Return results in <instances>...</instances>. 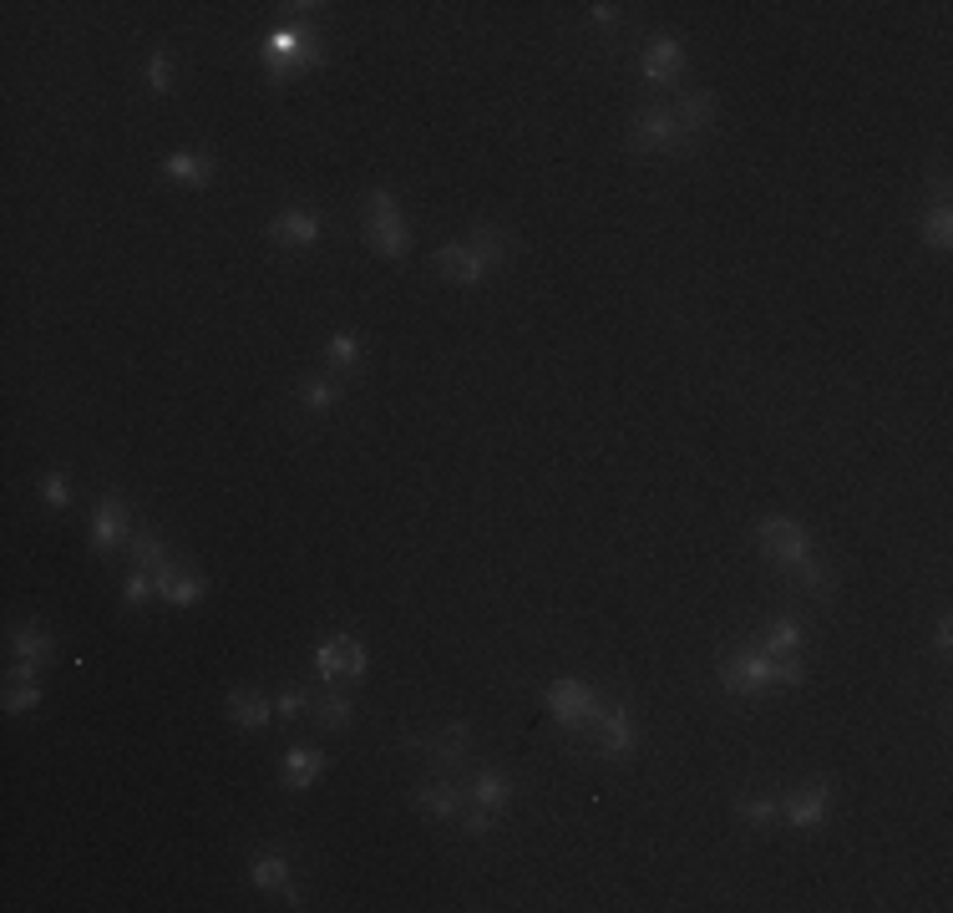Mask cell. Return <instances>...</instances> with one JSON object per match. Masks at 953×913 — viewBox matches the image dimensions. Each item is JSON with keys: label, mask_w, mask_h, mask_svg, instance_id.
I'll list each match as a JSON object with an SVG mask.
<instances>
[{"label": "cell", "mask_w": 953, "mask_h": 913, "mask_svg": "<svg viewBox=\"0 0 953 913\" xmlns=\"http://www.w3.org/2000/svg\"><path fill=\"white\" fill-rule=\"evenodd\" d=\"M801 680H807L801 660H776L756 639L736 645L720 660V690H730V696H761L766 685H801Z\"/></svg>", "instance_id": "cell-1"}, {"label": "cell", "mask_w": 953, "mask_h": 913, "mask_svg": "<svg viewBox=\"0 0 953 913\" xmlns=\"http://www.w3.org/2000/svg\"><path fill=\"white\" fill-rule=\"evenodd\" d=\"M264 66H269V82L285 86L295 76L315 72V66H325V47L310 37H299V31H289V25H279V31L264 37Z\"/></svg>", "instance_id": "cell-2"}, {"label": "cell", "mask_w": 953, "mask_h": 913, "mask_svg": "<svg viewBox=\"0 0 953 913\" xmlns=\"http://www.w3.org/2000/svg\"><path fill=\"white\" fill-rule=\"evenodd\" d=\"M594 751L604 761H629L634 757V746H639V736H634V726H629V706L624 700H608L604 706V716L594 721Z\"/></svg>", "instance_id": "cell-3"}, {"label": "cell", "mask_w": 953, "mask_h": 913, "mask_svg": "<svg viewBox=\"0 0 953 913\" xmlns=\"http://www.w3.org/2000/svg\"><path fill=\"white\" fill-rule=\"evenodd\" d=\"M549 710L559 716L563 726H573V731H594V721L604 716L598 696L588 690V685H578V680H559V685H549Z\"/></svg>", "instance_id": "cell-4"}, {"label": "cell", "mask_w": 953, "mask_h": 913, "mask_svg": "<svg viewBox=\"0 0 953 913\" xmlns=\"http://www.w3.org/2000/svg\"><path fill=\"white\" fill-rule=\"evenodd\" d=\"M756 543H761L766 553H771L781 568L801 564V558H811V533L801 529L797 517H766L761 529H756Z\"/></svg>", "instance_id": "cell-5"}, {"label": "cell", "mask_w": 953, "mask_h": 913, "mask_svg": "<svg viewBox=\"0 0 953 913\" xmlns=\"http://www.w3.org/2000/svg\"><path fill=\"white\" fill-rule=\"evenodd\" d=\"M685 143V133H679V122L669 107H644L634 112L629 122V147H639V153H675V147Z\"/></svg>", "instance_id": "cell-6"}, {"label": "cell", "mask_w": 953, "mask_h": 913, "mask_svg": "<svg viewBox=\"0 0 953 913\" xmlns=\"http://www.w3.org/2000/svg\"><path fill=\"white\" fill-rule=\"evenodd\" d=\"M467 736H472V726L467 721H452L447 731H437V736H411V751H421V757L431 761L437 771H457L462 767V757H467Z\"/></svg>", "instance_id": "cell-7"}, {"label": "cell", "mask_w": 953, "mask_h": 913, "mask_svg": "<svg viewBox=\"0 0 953 913\" xmlns=\"http://www.w3.org/2000/svg\"><path fill=\"white\" fill-rule=\"evenodd\" d=\"M315 670H320V680H335V675H350V680H360V675H366V645H360L356 635L325 639V645L315 649Z\"/></svg>", "instance_id": "cell-8"}, {"label": "cell", "mask_w": 953, "mask_h": 913, "mask_svg": "<svg viewBox=\"0 0 953 913\" xmlns=\"http://www.w3.org/2000/svg\"><path fill=\"white\" fill-rule=\"evenodd\" d=\"M127 538H132L127 533V503H122L117 493L102 497L96 513H92V553L96 558H107V553H117Z\"/></svg>", "instance_id": "cell-9"}, {"label": "cell", "mask_w": 953, "mask_h": 913, "mask_svg": "<svg viewBox=\"0 0 953 913\" xmlns=\"http://www.w3.org/2000/svg\"><path fill=\"white\" fill-rule=\"evenodd\" d=\"M781 812H787L791 828L817 832L827 822V812H832V787H827V781H811V787H801V792H791L787 802H781Z\"/></svg>", "instance_id": "cell-10"}, {"label": "cell", "mask_w": 953, "mask_h": 913, "mask_svg": "<svg viewBox=\"0 0 953 913\" xmlns=\"http://www.w3.org/2000/svg\"><path fill=\"white\" fill-rule=\"evenodd\" d=\"M320 234H325V218L315 214V208H285V214L269 224V239H275L279 249H310Z\"/></svg>", "instance_id": "cell-11"}, {"label": "cell", "mask_w": 953, "mask_h": 913, "mask_svg": "<svg viewBox=\"0 0 953 913\" xmlns=\"http://www.w3.org/2000/svg\"><path fill=\"white\" fill-rule=\"evenodd\" d=\"M411 807H417L421 818H437V822H452L457 812L467 807V787H457V781H421L417 792H411Z\"/></svg>", "instance_id": "cell-12"}, {"label": "cell", "mask_w": 953, "mask_h": 913, "mask_svg": "<svg viewBox=\"0 0 953 913\" xmlns=\"http://www.w3.org/2000/svg\"><path fill=\"white\" fill-rule=\"evenodd\" d=\"M153 584H157V599H167L173 609H188V604H198L203 599V574H193V568H178L173 558H167L163 568L153 574Z\"/></svg>", "instance_id": "cell-13"}, {"label": "cell", "mask_w": 953, "mask_h": 913, "mask_svg": "<svg viewBox=\"0 0 953 913\" xmlns=\"http://www.w3.org/2000/svg\"><path fill=\"white\" fill-rule=\"evenodd\" d=\"M51 635H41V629H11V655H16V670H11V680H37V670L41 665L51 660Z\"/></svg>", "instance_id": "cell-14"}, {"label": "cell", "mask_w": 953, "mask_h": 913, "mask_svg": "<svg viewBox=\"0 0 953 913\" xmlns=\"http://www.w3.org/2000/svg\"><path fill=\"white\" fill-rule=\"evenodd\" d=\"M437 269L452 279V285H482V279L492 275V265L472 249V244H447V249H437Z\"/></svg>", "instance_id": "cell-15"}, {"label": "cell", "mask_w": 953, "mask_h": 913, "mask_svg": "<svg viewBox=\"0 0 953 913\" xmlns=\"http://www.w3.org/2000/svg\"><path fill=\"white\" fill-rule=\"evenodd\" d=\"M679 72H685V47L675 37H655L644 47V82L649 86H669Z\"/></svg>", "instance_id": "cell-16"}, {"label": "cell", "mask_w": 953, "mask_h": 913, "mask_svg": "<svg viewBox=\"0 0 953 913\" xmlns=\"http://www.w3.org/2000/svg\"><path fill=\"white\" fill-rule=\"evenodd\" d=\"M756 645H761L766 655H776V660H797L801 649H807V629H801L797 614H781V619L766 625V635L756 639Z\"/></svg>", "instance_id": "cell-17"}, {"label": "cell", "mask_w": 953, "mask_h": 913, "mask_svg": "<svg viewBox=\"0 0 953 913\" xmlns=\"http://www.w3.org/2000/svg\"><path fill=\"white\" fill-rule=\"evenodd\" d=\"M163 173H167V183H178V188H208V183H214V157L183 147V153L163 157Z\"/></svg>", "instance_id": "cell-18"}, {"label": "cell", "mask_w": 953, "mask_h": 913, "mask_svg": "<svg viewBox=\"0 0 953 913\" xmlns=\"http://www.w3.org/2000/svg\"><path fill=\"white\" fill-rule=\"evenodd\" d=\"M228 721L244 726V731H264L275 721V700L264 690H228Z\"/></svg>", "instance_id": "cell-19"}, {"label": "cell", "mask_w": 953, "mask_h": 913, "mask_svg": "<svg viewBox=\"0 0 953 913\" xmlns=\"http://www.w3.org/2000/svg\"><path fill=\"white\" fill-rule=\"evenodd\" d=\"M467 802H472V807H488V812H502V807L513 802V781L502 777L498 767H482L472 781H467Z\"/></svg>", "instance_id": "cell-20"}, {"label": "cell", "mask_w": 953, "mask_h": 913, "mask_svg": "<svg viewBox=\"0 0 953 913\" xmlns=\"http://www.w3.org/2000/svg\"><path fill=\"white\" fill-rule=\"evenodd\" d=\"M679 122V133L685 137H700L710 133V122H715V96L710 92H679V107H669Z\"/></svg>", "instance_id": "cell-21"}, {"label": "cell", "mask_w": 953, "mask_h": 913, "mask_svg": "<svg viewBox=\"0 0 953 913\" xmlns=\"http://www.w3.org/2000/svg\"><path fill=\"white\" fill-rule=\"evenodd\" d=\"M366 244L381 259H401L406 249H411V234H406L401 218H366Z\"/></svg>", "instance_id": "cell-22"}, {"label": "cell", "mask_w": 953, "mask_h": 913, "mask_svg": "<svg viewBox=\"0 0 953 913\" xmlns=\"http://www.w3.org/2000/svg\"><path fill=\"white\" fill-rule=\"evenodd\" d=\"M325 771V751H315V746H295L285 757V792H305V787H315V777Z\"/></svg>", "instance_id": "cell-23"}, {"label": "cell", "mask_w": 953, "mask_h": 913, "mask_svg": "<svg viewBox=\"0 0 953 913\" xmlns=\"http://www.w3.org/2000/svg\"><path fill=\"white\" fill-rule=\"evenodd\" d=\"M467 244H472V249L482 254V259H488L492 269L508 265V259H513V249H518L513 234H508V228H498V224H476V228H472V239H467Z\"/></svg>", "instance_id": "cell-24"}, {"label": "cell", "mask_w": 953, "mask_h": 913, "mask_svg": "<svg viewBox=\"0 0 953 913\" xmlns=\"http://www.w3.org/2000/svg\"><path fill=\"white\" fill-rule=\"evenodd\" d=\"M360 356H366V346H360L356 330H335V336L325 340V361H330L335 376H350L360 366Z\"/></svg>", "instance_id": "cell-25"}, {"label": "cell", "mask_w": 953, "mask_h": 913, "mask_svg": "<svg viewBox=\"0 0 953 913\" xmlns=\"http://www.w3.org/2000/svg\"><path fill=\"white\" fill-rule=\"evenodd\" d=\"M299 407L310 411V417H325V411L340 407V386H335L330 376H305V381H299Z\"/></svg>", "instance_id": "cell-26"}, {"label": "cell", "mask_w": 953, "mask_h": 913, "mask_svg": "<svg viewBox=\"0 0 953 913\" xmlns=\"http://www.w3.org/2000/svg\"><path fill=\"white\" fill-rule=\"evenodd\" d=\"M249 878H254V889H264V893H285L289 889V868H285V853H254V863H249Z\"/></svg>", "instance_id": "cell-27"}, {"label": "cell", "mask_w": 953, "mask_h": 913, "mask_svg": "<svg viewBox=\"0 0 953 913\" xmlns=\"http://www.w3.org/2000/svg\"><path fill=\"white\" fill-rule=\"evenodd\" d=\"M918 228H923V244H929V249H949V239H953V208L939 198L929 214L918 218Z\"/></svg>", "instance_id": "cell-28"}, {"label": "cell", "mask_w": 953, "mask_h": 913, "mask_svg": "<svg viewBox=\"0 0 953 913\" xmlns=\"http://www.w3.org/2000/svg\"><path fill=\"white\" fill-rule=\"evenodd\" d=\"M132 564L137 568H147V574H157V568L167 564V548H163V538H157V533H132Z\"/></svg>", "instance_id": "cell-29"}, {"label": "cell", "mask_w": 953, "mask_h": 913, "mask_svg": "<svg viewBox=\"0 0 953 913\" xmlns=\"http://www.w3.org/2000/svg\"><path fill=\"white\" fill-rule=\"evenodd\" d=\"M776 818H781V802H776V797H746V802H740V822H746V828H776Z\"/></svg>", "instance_id": "cell-30"}, {"label": "cell", "mask_w": 953, "mask_h": 913, "mask_svg": "<svg viewBox=\"0 0 953 913\" xmlns=\"http://www.w3.org/2000/svg\"><path fill=\"white\" fill-rule=\"evenodd\" d=\"M315 721H320L325 731H346V726H350V700L335 696V690H330V696H320V700H315Z\"/></svg>", "instance_id": "cell-31"}, {"label": "cell", "mask_w": 953, "mask_h": 913, "mask_svg": "<svg viewBox=\"0 0 953 913\" xmlns=\"http://www.w3.org/2000/svg\"><path fill=\"white\" fill-rule=\"evenodd\" d=\"M153 594H157V584H153V574H147V568H132V574L122 578V604H127V609H143Z\"/></svg>", "instance_id": "cell-32"}, {"label": "cell", "mask_w": 953, "mask_h": 913, "mask_svg": "<svg viewBox=\"0 0 953 913\" xmlns=\"http://www.w3.org/2000/svg\"><path fill=\"white\" fill-rule=\"evenodd\" d=\"M791 574H797V584H801V589H811L817 599H827V594H832V574H827L817 558H801V564H791Z\"/></svg>", "instance_id": "cell-33"}, {"label": "cell", "mask_w": 953, "mask_h": 913, "mask_svg": "<svg viewBox=\"0 0 953 913\" xmlns=\"http://www.w3.org/2000/svg\"><path fill=\"white\" fill-rule=\"evenodd\" d=\"M143 82L153 96H167V86H173V61H167V51H153V57H147Z\"/></svg>", "instance_id": "cell-34"}, {"label": "cell", "mask_w": 953, "mask_h": 913, "mask_svg": "<svg viewBox=\"0 0 953 913\" xmlns=\"http://www.w3.org/2000/svg\"><path fill=\"white\" fill-rule=\"evenodd\" d=\"M41 503H47L51 513L72 507V482L61 478V472H47V478H41Z\"/></svg>", "instance_id": "cell-35"}, {"label": "cell", "mask_w": 953, "mask_h": 913, "mask_svg": "<svg viewBox=\"0 0 953 913\" xmlns=\"http://www.w3.org/2000/svg\"><path fill=\"white\" fill-rule=\"evenodd\" d=\"M37 706H41L37 680H11V690H6V710H11V716H21V710H37Z\"/></svg>", "instance_id": "cell-36"}, {"label": "cell", "mask_w": 953, "mask_h": 913, "mask_svg": "<svg viewBox=\"0 0 953 913\" xmlns=\"http://www.w3.org/2000/svg\"><path fill=\"white\" fill-rule=\"evenodd\" d=\"M360 208H366V218H401V204H396L391 188H370Z\"/></svg>", "instance_id": "cell-37"}, {"label": "cell", "mask_w": 953, "mask_h": 913, "mask_svg": "<svg viewBox=\"0 0 953 913\" xmlns=\"http://www.w3.org/2000/svg\"><path fill=\"white\" fill-rule=\"evenodd\" d=\"M305 706H310V690H285V696H275V716L279 721H295V716H305Z\"/></svg>", "instance_id": "cell-38"}, {"label": "cell", "mask_w": 953, "mask_h": 913, "mask_svg": "<svg viewBox=\"0 0 953 913\" xmlns=\"http://www.w3.org/2000/svg\"><path fill=\"white\" fill-rule=\"evenodd\" d=\"M492 822H498V812H488V807H472V802H467V822H462L467 838H488Z\"/></svg>", "instance_id": "cell-39"}, {"label": "cell", "mask_w": 953, "mask_h": 913, "mask_svg": "<svg viewBox=\"0 0 953 913\" xmlns=\"http://www.w3.org/2000/svg\"><path fill=\"white\" fill-rule=\"evenodd\" d=\"M588 21H594V25H619V6L598 0V6H588Z\"/></svg>", "instance_id": "cell-40"}, {"label": "cell", "mask_w": 953, "mask_h": 913, "mask_svg": "<svg viewBox=\"0 0 953 913\" xmlns=\"http://www.w3.org/2000/svg\"><path fill=\"white\" fill-rule=\"evenodd\" d=\"M933 649H939L943 660H949V649H953V625H949V614L939 619V635H933Z\"/></svg>", "instance_id": "cell-41"}]
</instances>
